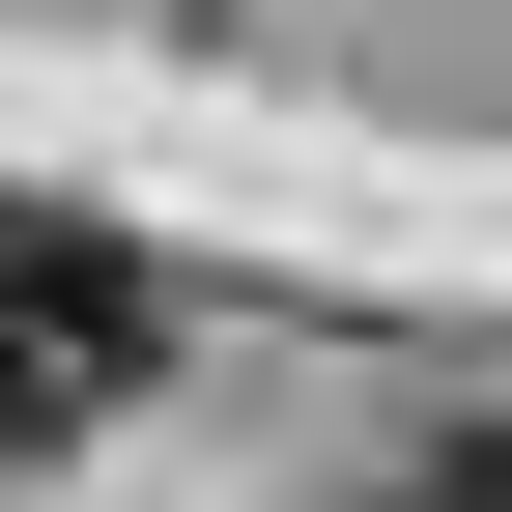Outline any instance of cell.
Listing matches in <instances>:
<instances>
[{
    "mask_svg": "<svg viewBox=\"0 0 512 512\" xmlns=\"http://www.w3.org/2000/svg\"><path fill=\"white\" fill-rule=\"evenodd\" d=\"M143 370H171V285H143L86 200H0V456H86Z\"/></svg>",
    "mask_w": 512,
    "mask_h": 512,
    "instance_id": "1",
    "label": "cell"
}]
</instances>
